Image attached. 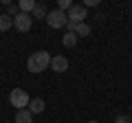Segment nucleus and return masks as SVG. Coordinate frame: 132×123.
<instances>
[{
  "label": "nucleus",
  "instance_id": "1",
  "mask_svg": "<svg viewBox=\"0 0 132 123\" xmlns=\"http://www.w3.org/2000/svg\"><path fill=\"white\" fill-rule=\"evenodd\" d=\"M51 66V55H48V51H35V53H31V57L27 59V68L31 73H42V71H46V68Z\"/></svg>",
  "mask_w": 132,
  "mask_h": 123
},
{
  "label": "nucleus",
  "instance_id": "2",
  "mask_svg": "<svg viewBox=\"0 0 132 123\" xmlns=\"http://www.w3.org/2000/svg\"><path fill=\"white\" fill-rule=\"evenodd\" d=\"M29 101H31V97H29L22 88H13V90H11V95H9V103L13 106V108L24 110V108H29Z\"/></svg>",
  "mask_w": 132,
  "mask_h": 123
},
{
  "label": "nucleus",
  "instance_id": "3",
  "mask_svg": "<svg viewBox=\"0 0 132 123\" xmlns=\"http://www.w3.org/2000/svg\"><path fill=\"white\" fill-rule=\"evenodd\" d=\"M46 22H48L51 29H62V27H66V22H68V15H66L64 11H60V9H53V11H48Z\"/></svg>",
  "mask_w": 132,
  "mask_h": 123
},
{
  "label": "nucleus",
  "instance_id": "4",
  "mask_svg": "<svg viewBox=\"0 0 132 123\" xmlns=\"http://www.w3.org/2000/svg\"><path fill=\"white\" fill-rule=\"evenodd\" d=\"M31 24H33L31 13H18V15L13 18V27H15V31H20V33L31 31Z\"/></svg>",
  "mask_w": 132,
  "mask_h": 123
},
{
  "label": "nucleus",
  "instance_id": "5",
  "mask_svg": "<svg viewBox=\"0 0 132 123\" xmlns=\"http://www.w3.org/2000/svg\"><path fill=\"white\" fill-rule=\"evenodd\" d=\"M66 15H68V22L81 24V22H84V18H86L88 13H86V7H84V5H73L71 9H68V13H66Z\"/></svg>",
  "mask_w": 132,
  "mask_h": 123
},
{
  "label": "nucleus",
  "instance_id": "6",
  "mask_svg": "<svg viewBox=\"0 0 132 123\" xmlns=\"http://www.w3.org/2000/svg\"><path fill=\"white\" fill-rule=\"evenodd\" d=\"M51 71H55V73H66L68 71V59H66V55L51 57Z\"/></svg>",
  "mask_w": 132,
  "mask_h": 123
},
{
  "label": "nucleus",
  "instance_id": "7",
  "mask_svg": "<svg viewBox=\"0 0 132 123\" xmlns=\"http://www.w3.org/2000/svg\"><path fill=\"white\" fill-rule=\"evenodd\" d=\"M44 108H46V103H44V99H42V97H35V99H31V101H29V112H31V114H42L44 112Z\"/></svg>",
  "mask_w": 132,
  "mask_h": 123
},
{
  "label": "nucleus",
  "instance_id": "8",
  "mask_svg": "<svg viewBox=\"0 0 132 123\" xmlns=\"http://www.w3.org/2000/svg\"><path fill=\"white\" fill-rule=\"evenodd\" d=\"M46 15H48L46 7H44L42 2H38V5H35V9H33V13H31V18H33V20H46Z\"/></svg>",
  "mask_w": 132,
  "mask_h": 123
},
{
  "label": "nucleus",
  "instance_id": "9",
  "mask_svg": "<svg viewBox=\"0 0 132 123\" xmlns=\"http://www.w3.org/2000/svg\"><path fill=\"white\" fill-rule=\"evenodd\" d=\"M35 0H20L18 7H20V13H33V9H35Z\"/></svg>",
  "mask_w": 132,
  "mask_h": 123
},
{
  "label": "nucleus",
  "instance_id": "10",
  "mask_svg": "<svg viewBox=\"0 0 132 123\" xmlns=\"http://www.w3.org/2000/svg\"><path fill=\"white\" fill-rule=\"evenodd\" d=\"M15 123H33V114L29 112L27 108L18 110V114H15Z\"/></svg>",
  "mask_w": 132,
  "mask_h": 123
},
{
  "label": "nucleus",
  "instance_id": "11",
  "mask_svg": "<svg viewBox=\"0 0 132 123\" xmlns=\"http://www.w3.org/2000/svg\"><path fill=\"white\" fill-rule=\"evenodd\" d=\"M62 44H64L66 48H73L77 44V35L73 33V31H66V35H62Z\"/></svg>",
  "mask_w": 132,
  "mask_h": 123
},
{
  "label": "nucleus",
  "instance_id": "12",
  "mask_svg": "<svg viewBox=\"0 0 132 123\" xmlns=\"http://www.w3.org/2000/svg\"><path fill=\"white\" fill-rule=\"evenodd\" d=\"M11 27H13V18H9L7 13H2V15H0V33L9 31Z\"/></svg>",
  "mask_w": 132,
  "mask_h": 123
},
{
  "label": "nucleus",
  "instance_id": "13",
  "mask_svg": "<svg viewBox=\"0 0 132 123\" xmlns=\"http://www.w3.org/2000/svg\"><path fill=\"white\" fill-rule=\"evenodd\" d=\"M75 35H77V38H86V35H90V27L86 22L75 24Z\"/></svg>",
  "mask_w": 132,
  "mask_h": 123
},
{
  "label": "nucleus",
  "instance_id": "14",
  "mask_svg": "<svg viewBox=\"0 0 132 123\" xmlns=\"http://www.w3.org/2000/svg\"><path fill=\"white\" fill-rule=\"evenodd\" d=\"M18 13H20V7L18 5H7V15H9V18H15Z\"/></svg>",
  "mask_w": 132,
  "mask_h": 123
},
{
  "label": "nucleus",
  "instance_id": "15",
  "mask_svg": "<svg viewBox=\"0 0 132 123\" xmlns=\"http://www.w3.org/2000/svg\"><path fill=\"white\" fill-rule=\"evenodd\" d=\"M71 7H73L71 0H57V9L64 11V13H66V9H71Z\"/></svg>",
  "mask_w": 132,
  "mask_h": 123
},
{
  "label": "nucleus",
  "instance_id": "16",
  "mask_svg": "<svg viewBox=\"0 0 132 123\" xmlns=\"http://www.w3.org/2000/svg\"><path fill=\"white\" fill-rule=\"evenodd\" d=\"M114 123H130V117H128V114H119V117L114 119Z\"/></svg>",
  "mask_w": 132,
  "mask_h": 123
},
{
  "label": "nucleus",
  "instance_id": "17",
  "mask_svg": "<svg viewBox=\"0 0 132 123\" xmlns=\"http://www.w3.org/2000/svg\"><path fill=\"white\" fill-rule=\"evenodd\" d=\"M84 7L88 9V7H97V0H84Z\"/></svg>",
  "mask_w": 132,
  "mask_h": 123
},
{
  "label": "nucleus",
  "instance_id": "18",
  "mask_svg": "<svg viewBox=\"0 0 132 123\" xmlns=\"http://www.w3.org/2000/svg\"><path fill=\"white\" fill-rule=\"evenodd\" d=\"M88 123H99V121H88Z\"/></svg>",
  "mask_w": 132,
  "mask_h": 123
}]
</instances>
